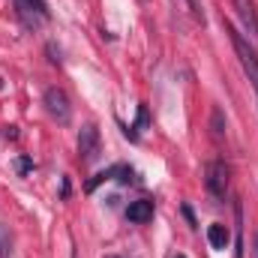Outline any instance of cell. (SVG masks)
Here are the masks:
<instances>
[{"label":"cell","instance_id":"1","mask_svg":"<svg viewBox=\"0 0 258 258\" xmlns=\"http://www.w3.org/2000/svg\"><path fill=\"white\" fill-rule=\"evenodd\" d=\"M228 36H231V45H234V51H237V57H240V66H243V72L249 75V81H252V87H255V96H258V51L234 30V27H228Z\"/></svg>","mask_w":258,"mask_h":258},{"label":"cell","instance_id":"9","mask_svg":"<svg viewBox=\"0 0 258 258\" xmlns=\"http://www.w3.org/2000/svg\"><path fill=\"white\" fill-rule=\"evenodd\" d=\"M12 255V240H9V231L0 225V258H9Z\"/></svg>","mask_w":258,"mask_h":258},{"label":"cell","instance_id":"16","mask_svg":"<svg viewBox=\"0 0 258 258\" xmlns=\"http://www.w3.org/2000/svg\"><path fill=\"white\" fill-rule=\"evenodd\" d=\"M105 258H120V255H105Z\"/></svg>","mask_w":258,"mask_h":258},{"label":"cell","instance_id":"10","mask_svg":"<svg viewBox=\"0 0 258 258\" xmlns=\"http://www.w3.org/2000/svg\"><path fill=\"white\" fill-rule=\"evenodd\" d=\"M111 177H114V168H105V171H99V174H96V177L87 183V192H93L99 183H105V180H111Z\"/></svg>","mask_w":258,"mask_h":258},{"label":"cell","instance_id":"11","mask_svg":"<svg viewBox=\"0 0 258 258\" xmlns=\"http://www.w3.org/2000/svg\"><path fill=\"white\" fill-rule=\"evenodd\" d=\"M222 132H225V123H222V111H219V108H213V135H216V138H222Z\"/></svg>","mask_w":258,"mask_h":258},{"label":"cell","instance_id":"5","mask_svg":"<svg viewBox=\"0 0 258 258\" xmlns=\"http://www.w3.org/2000/svg\"><path fill=\"white\" fill-rule=\"evenodd\" d=\"M234 9H237V15H240V21H243V27L258 36V12H255V3L252 0H234Z\"/></svg>","mask_w":258,"mask_h":258},{"label":"cell","instance_id":"2","mask_svg":"<svg viewBox=\"0 0 258 258\" xmlns=\"http://www.w3.org/2000/svg\"><path fill=\"white\" fill-rule=\"evenodd\" d=\"M204 186L216 201L225 198V192H228V168H225V162L213 159V162L204 165Z\"/></svg>","mask_w":258,"mask_h":258},{"label":"cell","instance_id":"4","mask_svg":"<svg viewBox=\"0 0 258 258\" xmlns=\"http://www.w3.org/2000/svg\"><path fill=\"white\" fill-rule=\"evenodd\" d=\"M78 156H81V162H93L99 156V129H96V123L81 126V132H78Z\"/></svg>","mask_w":258,"mask_h":258},{"label":"cell","instance_id":"13","mask_svg":"<svg viewBox=\"0 0 258 258\" xmlns=\"http://www.w3.org/2000/svg\"><path fill=\"white\" fill-rule=\"evenodd\" d=\"M141 126H147V108H144V105L138 108V129Z\"/></svg>","mask_w":258,"mask_h":258},{"label":"cell","instance_id":"7","mask_svg":"<svg viewBox=\"0 0 258 258\" xmlns=\"http://www.w3.org/2000/svg\"><path fill=\"white\" fill-rule=\"evenodd\" d=\"M15 6H18L21 15H27V18H33V21H45V18H48L45 0H15Z\"/></svg>","mask_w":258,"mask_h":258},{"label":"cell","instance_id":"8","mask_svg":"<svg viewBox=\"0 0 258 258\" xmlns=\"http://www.w3.org/2000/svg\"><path fill=\"white\" fill-rule=\"evenodd\" d=\"M207 240H210V246H213V249H225V246H228V240H231V231H228V225H222V222H213V225L207 228Z\"/></svg>","mask_w":258,"mask_h":258},{"label":"cell","instance_id":"3","mask_svg":"<svg viewBox=\"0 0 258 258\" xmlns=\"http://www.w3.org/2000/svg\"><path fill=\"white\" fill-rule=\"evenodd\" d=\"M42 102H45V111L57 120V123H69L72 120V105H69V96H66V90L60 87H48L45 93H42Z\"/></svg>","mask_w":258,"mask_h":258},{"label":"cell","instance_id":"15","mask_svg":"<svg viewBox=\"0 0 258 258\" xmlns=\"http://www.w3.org/2000/svg\"><path fill=\"white\" fill-rule=\"evenodd\" d=\"M255 258H258V231H255Z\"/></svg>","mask_w":258,"mask_h":258},{"label":"cell","instance_id":"12","mask_svg":"<svg viewBox=\"0 0 258 258\" xmlns=\"http://www.w3.org/2000/svg\"><path fill=\"white\" fill-rule=\"evenodd\" d=\"M15 168H18V174H27V171L33 168V159H30V156H21V159L15 162Z\"/></svg>","mask_w":258,"mask_h":258},{"label":"cell","instance_id":"17","mask_svg":"<svg viewBox=\"0 0 258 258\" xmlns=\"http://www.w3.org/2000/svg\"><path fill=\"white\" fill-rule=\"evenodd\" d=\"M177 258H183V255H177Z\"/></svg>","mask_w":258,"mask_h":258},{"label":"cell","instance_id":"6","mask_svg":"<svg viewBox=\"0 0 258 258\" xmlns=\"http://www.w3.org/2000/svg\"><path fill=\"white\" fill-rule=\"evenodd\" d=\"M126 219L129 222H150L153 219V201H147V198H141V201H132L126 207Z\"/></svg>","mask_w":258,"mask_h":258},{"label":"cell","instance_id":"14","mask_svg":"<svg viewBox=\"0 0 258 258\" xmlns=\"http://www.w3.org/2000/svg\"><path fill=\"white\" fill-rule=\"evenodd\" d=\"M186 3H189V9H192L195 18H201V21H204V15H201V9H198V0H186Z\"/></svg>","mask_w":258,"mask_h":258}]
</instances>
